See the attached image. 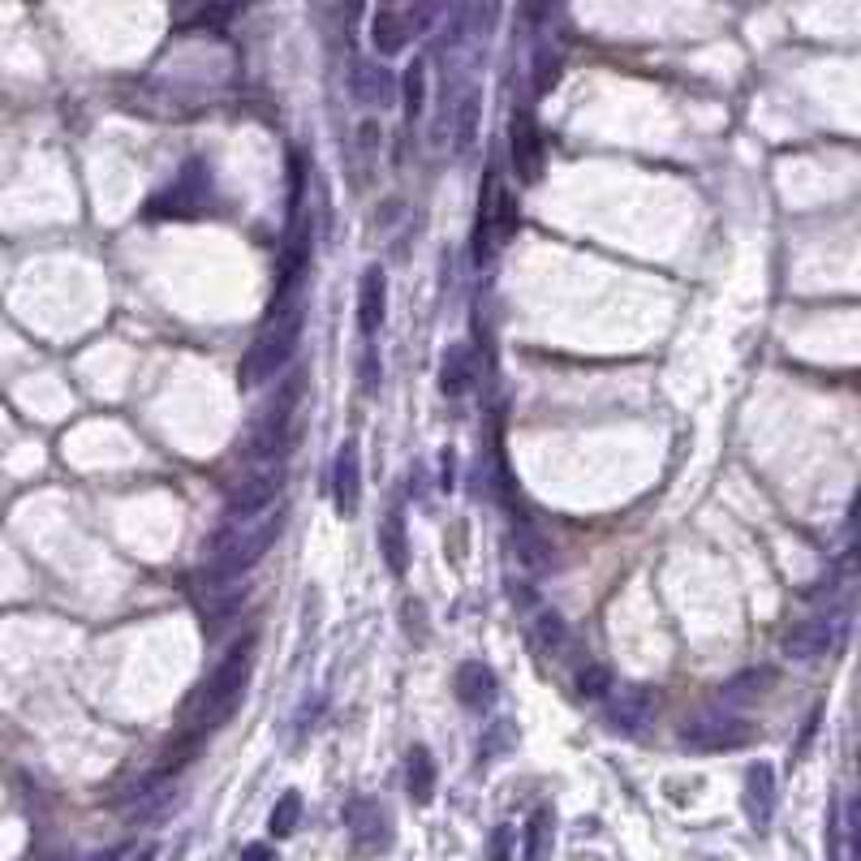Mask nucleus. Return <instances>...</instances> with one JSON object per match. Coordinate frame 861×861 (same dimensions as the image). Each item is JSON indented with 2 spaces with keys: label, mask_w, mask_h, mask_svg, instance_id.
<instances>
[{
  "label": "nucleus",
  "mask_w": 861,
  "mask_h": 861,
  "mask_svg": "<svg viewBox=\"0 0 861 861\" xmlns=\"http://www.w3.org/2000/svg\"><path fill=\"white\" fill-rule=\"evenodd\" d=\"M250 668H254V633H246V637L216 663V672L207 676V685L194 694V702H190V733H203V737H207L212 729H220V724L233 716L238 698L246 694Z\"/></svg>",
  "instance_id": "nucleus-1"
},
{
  "label": "nucleus",
  "mask_w": 861,
  "mask_h": 861,
  "mask_svg": "<svg viewBox=\"0 0 861 861\" xmlns=\"http://www.w3.org/2000/svg\"><path fill=\"white\" fill-rule=\"evenodd\" d=\"M302 328H306V311H302L297 302H289V306H280V311H267L263 332L254 337L250 354L242 358L238 383H242V388H258V383L276 379L280 370L289 367V358L297 354V345H302Z\"/></svg>",
  "instance_id": "nucleus-2"
},
{
  "label": "nucleus",
  "mask_w": 861,
  "mask_h": 861,
  "mask_svg": "<svg viewBox=\"0 0 861 861\" xmlns=\"http://www.w3.org/2000/svg\"><path fill=\"white\" fill-rule=\"evenodd\" d=\"M297 396H302V375H293L284 383V392L250 422V457L258 461H276L284 448H289V422H293V409H297Z\"/></svg>",
  "instance_id": "nucleus-3"
},
{
  "label": "nucleus",
  "mask_w": 861,
  "mask_h": 861,
  "mask_svg": "<svg viewBox=\"0 0 861 861\" xmlns=\"http://www.w3.org/2000/svg\"><path fill=\"white\" fill-rule=\"evenodd\" d=\"M681 740L702 754H724V749H745L754 740V724L733 711H698L694 720L681 724Z\"/></svg>",
  "instance_id": "nucleus-4"
},
{
  "label": "nucleus",
  "mask_w": 861,
  "mask_h": 861,
  "mask_svg": "<svg viewBox=\"0 0 861 861\" xmlns=\"http://www.w3.org/2000/svg\"><path fill=\"white\" fill-rule=\"evenodd\" d=\"M280 530H284V517H271V521H263V526L250 530V534H233V543L212 560V582H229V578L250 573V569L271 552V543L280 539Z\"/></svg>",
  "instance_id": "nucleus-5"
},
{
  "label": "nucleus",
  "mask_w": 861,
  "mask_h": 861,
  "mask_svg": "<svg viewBox=\"0 0 861 861\" xmlns=\"http://www.w3.org/2000/svg\"><path fill=\"white\" fill-rule=\"evenodd\" d=\"M345 827H350V849L358 858H379L392 849V819L375 797H354L345 806Z\"/></svg>",
  "instance_id": "nucleus-6"
},
{
  "label": "nucleus",
  "mask_w": 861,
  "mask_h": 861,
  "mask_svg": "<svg viewBox=\"0 0 861 861\" xmlns=\"http://www.w3.org/2000/svg\"><path fill=\"white\" fill-rule=\"evenodd\" d=\"M508 547L517 556V565L530 573V578H547L556 569V543L534 526V521H517L512 534H508Z\"/></svg>",
  "instance_id": "nucleus-7"
},
{
  "label": "nucleus",
  "mask_w": 861,
  "mask_h": 861,
  "mask_svg": "<svg viewBox=\"0 0 861 861\" xmlns=\"http://www.w3.org/2000/svg\"><path fill=\"white\" fill-rule=\"evenodd\" d=\"M332 499H337V512L341 517H354L358 504H363V461H358V440H345L337 448V461H332Z\"/></svg>",
  "instance_id": "nucleus-8"
},
{
  "label": "nucleus",
  "mask_w": 861,
  "mask_h": 861,
  "mask_svg": "<svg viewBox=\"0 0 861 861\" xmlns=\"http://www.w3.org/2000/svg\"><path fill=\"white\" fill-rule=\"evenodd\" d=\"M453 694H457V702L466 707V711H492L495 698H499V681H495V672L488 663H479V659H466L461 668H457V676H453Z\"/></svg>",
  "instance_id": "nucleus-9"
},
{
  "label": "nucleus",
  "mask_w": 861,
  "mask_h": 861,
  "mask_svg": "<svg viewBox=\"0 0 861 861\" xmlns=\"http://www.w3.org/2000/svg\"><path fill=\"white\" fill-rule=\"evenodd\" d=\"M508 142H512V168H517V181H539L543 177V138H539V125L530 113H517L512 117V134H508Z\"/></svg>",
  "instance_id": "nucleus-10"
},
{
  "label": "nucleus",
  "mask_w": 861,
  "mask_h": 861,
  "mask_svg": "<svg viewBox=\"0 0 861 861\" xmlns=\"http://www.w3.org/2000/svg\"><path fill=\"white\" fill-rule=\"evenodd\" d=\"M284 488V470L280 466H271V470H263V474H246L233 492H229V517H254V512H263L276 495Z\"/></svg>",
  "instance_id": "nucleus-11"
},
{
  "label": "nucleus",
  "mask_w": 861,
  "mask_h": 861,
  "mask_svg": "<svg viewBox=\"0 0 861 861\" xmlns=\"http://www.w3.org/2000/svg\"><path fill=\"white\" fill-rule=\"evenodd\" d=\"M745 814L758 832H767L775 819V771L767 762H754L745 771Z\"/></svg>",
  "instance_id": "nucleus-12"
},
{
  "label": "nucleus",
  "mask_w": 861,
  "mask_h": 861,
  "mask_svg": "<svg viewBox=\"0 0 861 861\" xmlns=\"http://www.w3.org/2000/svg\"><path fill=\"white\" fill-rule=\"evenodd\" d=\"M383 315H388V276L379 263H370L358 280V328L367 341L383 328Z\"/></svg>",
  "instance_id": "nucleus-13"
},
{
  "label": "nucleus",
  "mask_w": 861,
  "mask_h": 861,
  "mask_svg": "<svg viewBox=\"0 0 861 861\" xmlns=\"http://www.w3.org/2000/svg\"><path fill=\"white\" fill-rule=\"evenodd\" d=\"M612 698H608V724H612L616 733H642V724L650 720V694L646 689H637V685H620V689H608Z\"/></svg>",
  "instance_id": "nucleus-14"
},
{
  "label": "nucleus",
  "mask_w": 861,
  "mask_h": 861,
  "mask_svg": "<svg viewBox=\"0 0 861 861\" xmlns=\"http://www.w3.org/2000/svg\"><path fill=\"white\" fill-rule=\"evenodd\" d=\"M379 556H383L392 578H405V569H409V530H405V512L401 508H388L383 521H379Z\"/></svg>",
  "instance_id": "nucleus-15"
},
{
  "label": "nucleus",
  "mask_w": 861,
  "mask_h": 861,
  "mask_svg": "<svg viewBox=\"0 0 861 861\" xmlns=\"http://www.w3.org/2000/svg\"><path fill=\"white\" fill-rule=\"evenodd\" d=\"M350 91H354V100L358 104H367V109H383L392 96H396V78L379 65V61H358L354 69H350Z\"/></svg>",
  "instance_id": "nucleus-16"
},
{
  "label": "nucleus",
  "mask_w": 861,
  "mask_h": 861,
  "mask_svg": "<svg viewBox=\"0 0 861 861\" xmlns=\"http://www.w3.org/2000/svg\"><path fill=\"white\" fill-rule=\"evenodd\" d=\"M827 853H832V861H861L853 801H836V814H832V827H827Z\"/></svg>",
  "instance_id": "nucleus-17"
},
{
  "label": "nucleus",
  "mask_w": 861,
  "mask_h": 861,
  "mask_svg": "<svg viewBox=\"0 0 861 861\" xmlns=\"http://www.w3.org/2000/svg\"><path fill=\"white\" fill-rule=\"evenodd\" d=\"M405 788H409V801L414 806H431L435 797V758L427 745H409V758H405Z\"/></svg>",
  "instance_id": "nucleus-18"
},
{
  "label": "nucleus",
  "mask_w": 861,
  "mask_h": 861,
  "mask_svg": "<svg viewBox=\"0 0 861 861\" xmlns=\"http://www.w3.org/2000/svg\"><path fill=\"white\" fill-rule=\"evenodd\" d=\"M370 43L379 56H396L405 43H409V22L396 13V9H379L370 17Z\"/></svg>",
  "instance_id": "nucleus-19"
},
{
  "label": "nucleus",
  "mask_w": 861,
  "mask_h": 861,
  "mask_svg": "<svg viewBox=\"0 0 861 861\" xmlns=\"http://www.w3.org/2000/svg\"><path fill=\"white\" fill-rule=\"evenodd\" d=\"M470 383H474V358H470L466 345H453V350L444 354V367H440V392H444L448 401H457V396L470 392Z\"/></svg>",
  "instance_id": "nucleus-20"
},
{
  "label": "nucleus",
  "mask_w": 861,
  "mask_h": 861,
  "mask_svg": "<svg viewBox=\"0 0 861 861\" xmlns=\"http://www.w3.org/2000/svg\"><path fill=\"white\" fill-rule=\"evenodd\" d=\"M552 840H556V814L547 806H539L526 823V840H521V861H547L552 858Z\"/></svg>",
  "instance_id": "nucleus-21"
},
{
  "label": "nucleus",
  "mask_w": 861,
  "mask_h": 861,
  "mask_svg": "<svg viewBox=\"0 0 861 861\" xmlns=\"http://www.w3.org/2000/svg\"><path fill=\"white\" fill-rule=\"evenodd\" d=\"M827 646H832L827 620H806V624L788 629V637H784V650H788L793 659H814V655H823Z\"/></svg>",
  "instance_id": "nucleus-22"
},
{
  "label": "nucleus",
  "mask_w": 861,
  "mask_h": 861,
  "mask_svg": "<svg viewBox=\"0 0 861 861\" xmlns=\"http://www.w3.org/2000/svg\"><path fill=\"white\" fill-rule=\"evenodd\" d=\"M401 104H405V122H418L422 117V104H427V65L414 61L401 78Z\"/></svg>",
  "instance_id": "nucleus-23"
},
{
  "label": "nucleus",
  "mask_w": 861,
  "mask_h": 861,
  "mask_svg": "<svg viewBox=\"0 0 861 861\" xmlns=\"http://www.w3.org/2000/svg\"><path fill=\"white\" fill-rule=\"evenodd\" d=\"M517 225H521V207H517V194H512V190H495V199H492L495 242H508V238L517 233Z\"/></svg>",
  "instance_id": "nucleus-24"
},
{
  "label": "nucleus",
  "mask_w": 861,
  "mask_h": 861,
  "mask_svg": "<svg viewBox=\"0 0 861 861\" xmlns=\"http://www.w3.org/2000/svg\"><path fill=\"white\" fill-rule=\"evenodd\" d=\"M297 819H302V793L289 788V793L276 801V810H271V819H267V832H271L276 840H284V836L297 832Z\"/></svg>",
  "instance_id": "nucleus-25"
},
{
  "label": "nucleus",
  "mask_w": 861,
  "mask_h": 861,
  "mask_svg": "<svg viewBox=\"0 0 861 861\" xmlns=\"http://www.w3.org/2000/svg\"><path fill=\"white\" fill-rule=\"evenodd\" d=\"M479 113H483V100L470 91L466 100H461V109H457V138H453V147L466 155L470 147H474V138H479Z\"/></svg>",
  "instance_id": "nucleus-26"
},
{
  "label": "nucleus",
  "mask_w": 861,
  "mask_h": 861,
  "mask_svg": "<svg viewBox=\"0 0 861 861\" xmlns=\"http://www.w3.org/2000/svg\"><path fill=\"white\" fill-rule=\"evenodd\" d=\"M608 689H612V676H608V668L591 663V668H582V672H578V694H582V698H604Z\"/></svg>",
  "instance_id": "nucleus-27"
},
{
  "label": "nucleus",
  "mask_w": 861,
  "mask_h": 861,
  "mask_svg": "<svg viewBox=\"0 0 861 861\" xmlns=\"http://www.w3.org/2000/svg\"><path fill=\"white\" fill-rule=\"evenodd\" d=\"M556 83H560V56L556 52H539V61H534V91L547 96Z\"/></svg>",
  "instance_id": "nucleus-28"
},
{
  "label": "nucleus",
  "mask_w": 861,
  "mask_h": 861,
  "mask_svg": "<svg viewBox=\"0 0 861 861\" xmlns=\"http://www.w3.org/2000/svg\"><path fill=\"white\" fill-rule=\"evenodd\" d=\"M771 685V672H740L737 681L724 685V698H749V694H762Z\"/></svg>",
  "instance_id": "nucleus-29"
},
{
  "label": "nucleus",
  "mask_w": 861,
  "mask_h": 861,
  "mask_svg": "<svg viewBox=\"0 0 861 861\" xmlns=\"http://www.w3.org/2000/svg\"><path fill=\"white\" fill-rule=\"evenodd\" d=\"M534 637H539V646H547V650H560L565 646V620L560 616H539V624H534Z\"/></svg>",
  "instance_id": "nucleus-30"
},
{
  "label": "nucleus",
  "mask_w": 861,
  "mask_h": 861,
  "mask_svg": "<svg viewBox=\"0 0 861 861\" xmlns=\"http://www.w3.org/2000/svg\"><path fill=\"white\" fill-rule=\"evenodd\" d=\"M379 147H383V129H379V122L358 125V151L370 160V155H379Z\"/></svg>",
  "instance_id": "nucleus-31"
},
{
  "label": "nucleus",
  "mask_w": 861,
  "mask_h": 861,
  "mask_svg": "<svg viewBox=\"0 0 861 861\" xmlns=\"http://www.w3.org/2000/svg\"><path fill=\"white\" fill-rule=\"evenodd\" d=\"M488 861H512V827H495L492 832V858Z\"/></svg>",
  "instance_id": "nucleus-32"
},
{
  "label": "nucleus",
  "mask_w": 861,
  "mask_h": 861,
  "mask_svg": "<svg viewBox=\"0 0 861 861\" xmlns=\"http://www.w3.org/2000/svg\"><path fill=\"white\" fill-rule=\"evenodd\" d=\"M375 388H379V354L367 350L363 354V392H375Z\"/></svg>",
  "instance_id": "nucleus-33"
},
{
  "label": "nucleus",
  "mask_w": 861,
  "mask_h": 861,
  "mask_svg": "<svg viewBox=\"0 0 861 861\" xmlns=\"http://www.w3.org/2000/svg\"><path fill=\"white\" fill-rule=\"evenodd\" d=\"M242 861H276V853L267 845H250L246 853H242Z\"/></svg>",
  "instance_id": "nucleus-34"
},
{
  "label": "nucleus",
  "mask_w": 861,
  "mask_h": 861,
  "mask_svg": "<svg viewBox=\"0 0 861 861\" xmlns=\"http://www.w3.org/2000/svg\"><path fill=\"white\" fill-rule=\"evenodd\" d=\"M125 853V845H117V849H109V853H100V858H91V861H117Z\"/></svg>",
  "instance_id": "nucleus-35"
},
{
  "label": "nucleus",
  "mask_w": 861,
  "mask_h": 861,
  "mask_svg": "<svg viewBox=\"0 0 861 861\" xmlns=\"http://www.w3.org/2000/svg\"><path fill=\"white\" fill-rule=\"evenodd\" d=\"M134 861H155V845H147V849H142V853H138Z\"/></svg>",
  "instance_id": "nucleus-36"
},
{
  "label": "nucleus",
  "mask_w": 861,
  "mask_h": 861,
  "mask_svg": "<svg viewBox=\"0 0 861 861\" xmlns=\"http://www.w3.org/2000/svg\"><path fill=\"white\" fill-rule=\"evenodd\" d=\"M388 4H392V0H388Z\"/></svg>",
  "instance_id": "nucleus-37"
}]
</instances>
